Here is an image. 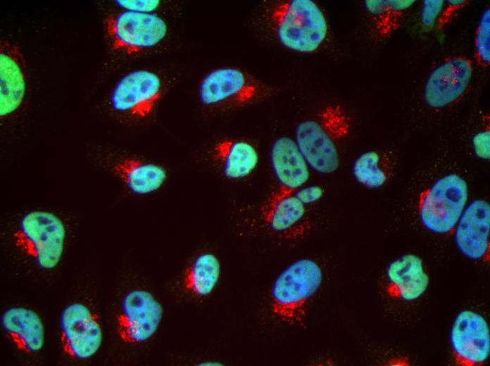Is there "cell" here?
<instances>
[{"instance_id": "6da1fadb", "label": "cell", "mask_w": 490, "mask_h": 366, "mask_svg": "<svg viewBox=\"0 0 490 366\" xmlns=\"http://www.w3.org/2000/svg\"><path fill=\"white\" fill-rule=\"evenodd\" d=\"M351 130L346 111L339 104L329 103L297 125L294 141L309 167L319 173L331 174L339 166V145Z\"/></svg>"}, {"instance_id": "7a4b0ae2", "label": "cell", "mask_w": 490, "mask_h": 366, "mask_svg": "<svg viewBox=\"0 0 490 366\" xmlns=\"http://www.w3.org/2000/svg\"><path fill=\"white\" fill-rule=\"evenodd\" d=\"M268 20L279 42L298 53L317 51L328 37L327 18L312 0L277 1L270 8Z\"/></svg>"}, {"instance_id": "3957f363", "label": "cell", "mask_w": 490, "mask_h": 366, "mask_svg": "<svg viewBox=\"0 0 490 366\" xmlns=\"http://www.w3.org/2000/svg\"><path fill=\"white\" fill-rule=\"evenodd\" d=\"M322 282V271L314 260L304 258L293 263L273 283L272 313L287 324L303 325L309 303Z\"/></svg>"}, {"instance_id": "277c9868", "label": "cell", "mask_w": 490, "mask_h": 366, "mask_svg": "<svg viewBox=\"0 0 490 366\" xmlns=\"http://www.w3.org/2000/svg\"><path fill=\"white\" fill-rule=\"evenodd\" d=\"M466 180L456 172L444 174L420 191L417 214L422 226L438 234L452 232L466 207Z\"/></svg>"}, {"instance_id": "5b68a950", "label": "cell", "mask_w": 490, "mask_h": 366, "mask_svg": "<svg viewBox=\"0 0 490 366\" xmlns=\"http://www.w3.org/2000/svg\"><path fill=\"white\" fill-rule=\"evenodd\" d=\"M15 245L41 269H54L61 260L65 239L62 220L52 213L25 214L13 233Z\"/></svg>"}, {"instance_id": "8992f818", "label": "cell", "mask_w": 490, "mask_h": 366, "mask_svg": "<svg viewBox=\"0 0 490 366\" xmlns=\"http://www.w3.org/2000/svg\"><path fill=\"white\" fill-rule=\"evenodd\" d=\"M475 70L473 60L464 55L444 58L429 73L422 99L429 108L440 111L453 107L469 94Z\"/></svg>"}, {"instance_id": "52a82bcc", "label": "cell", "mask_w": 490, "mask_h": 366, "mask_svg": "<svg viewBox=\"0 0 490 366\" xmlns=\"http://www.w3.org/2000/svg\"><path fill=\"white\" fill-rule=\"evenodd\" d=\"M105 27L113 49L126 54L159 44L168 30L166 22L158 15L130 11L108 15Z\"/></svg>"}, {"instance_id": "ba28073f", "label": "cell", "mask_w": 490, "mask_h": 366, "mask_svg": "<svg viewBox=\"0 0 490 366\" xmlns=\"http://www.w3.org/2000/svg\"><path fill=\"white\" fill-rule=\"evenodd\" d=\"M270 89L246 72L223 67L208 72L199 85V98L206 106H239L268 94Z\"/></svg>"}, {"instance_id": "9c48e42d", "label": "cell", "mask_w": 490, "mask_h": 366, "mask_svg": "<svg viewBox=\"0 0 490 366\" xmlns=\"http://www.w3.org/2000/svg\"><path fill=\"white\" fill-rule=\"evenodd\" d=\"M163 315V306L151 293L131 290L123 296L116 317L118 336L127 344L143 343L157 332Z\"/></svg>"}, {"instance_id": "30bf717a", "label": "cell", "mask_w": 490, "mask_h": 366, "mask_svg": "<svg viewBox=\"0 0 490 366\" xmlns=\"http://www.w3.org/2000/svg\"><path fill=\"white\" fill-rule=\"evenodd\" d=\"M61 343L64 353L86 360L99 351L103 340L97 316L85 304L76 302L64 308L60 316Z\"/></svg>"}, {"instance_id": "8fae6325", "label": "cell", "mask_w": 490, "mask_h": 366, "mask_svg": "<svg viewBox=\"0 0 490 366\" xmlns=\"http://www.w3.org/2000/svg\"><path fill=\"white\" fill-rule=\"evenodd\" d=\"M163 82L155 72L136 70L124 75L114 87L111 104L117 112L135 118L150 115L161 99Z\"/></svg>"}, {"instance_id": "7c38bea8", "label": "cell", "mask_w": 490, "mask_h": 366, "mask_svg": "<svg viewBox=\"0 0 490 366\" xmlns=\"http://www.w3.org/2000/svg\"><path fill=\"white\" fill-rule=\"evenodd\" d=\"M450 341L457 365H482L490 354V332L486 320L472 310L460 312L453 322Z\"/></svg>"}, {"instance_id": "4fadbf2b", "label": "cell", "mask_w": 490, "mask_h": 366, "mask_svg": "<svg viewBox=\"0 0 490 366\" xmlns=\"http://www.w3.org/2000/svg\"><path fill=\"white\" fill-rule=\"evenodd\" d=\"M459 251L474 260H489L490 205L476 199L466 206L454 229Z\"/></svg>"}, {"instance_id": "5bb4252c", "label": "cell", "mask_w": 490, "mask_h": 366, "mask_svg": "<svg viewBox=\"0 0 490 366\" xmlns=\"http://www.w3.org/2000/svg\"><path fill=\"white\" fill-rule=\"evenodd\" d=\"M24 58L19 47L6 40L0 48V115L5 118L22 105L26 92Z\"/></svg>"}, {"instance_id": "9a60e30c", "label": "cell", "mask_w": 490, "mask_h": 366, "mask_svg": "<svg viewBox=\"0 0 490 366\" xmlns=\"http://www.w3.org/2000/svg\"><path fill=\"white\" fill-rule=\"evenodd\" d=\"M387 294L403 301L419 298L427 289L429 277L421 258L406 254L392 261L387 270Z\"/></svg>"}, {"instance_id": "2e32d148", "label": "cell", "mask_w": 490, "mask_h": 366, "mask_svg": "<svg viewBox=\"0 0 490 366\" xmlns=\"http://www.w3.org/2000/svg\"><path fill=\"white\" fill-rule=\"evenodd\" d=\"M270 162L278 187L295 191L309 179V165L294 139L283 136L270 150Z\"/></svg>"}, {"instance_id": "e0dca14e", "label": "cell", "mask_w": 490, "mask_h": 366, "mask_svg": "<svg viewBox=\"0 0 490 366\" xmlns=\"http://www.w3.org/2000/svg\"><path fill=\"white\" fill-rule=\"evenodd\" d=\"M1 324L10 341L27 354L39 351L44 343V329L39 315L24 307L6 309L1 315Z\"/></svg>"}, {"instance_id": "ac0fdd59", "label": "cell", "mask_w": 490, "mask_h": 366, "mask_svg": "<svg viewBox=\"0 0 490 366\" xmlns=\"http://www.w3.org/2000/svg\"><path fill=\"white\" fill-rule=\"evenodd\" d=\"M414 0H366L363 5L369 19L372 37L384 41L403 25Z\"/></svg>"}, {"instance_id": "d6986e66", "label": "cell", "mask_w": 490, "mask_h": 366, "mask_svg": "<svg viewBox=\"0 0 490 366\" xmlns=\"http://www.w3.org/2000/svg\"><path fill=\"white\" fill-rule=\"evenodd\" d=\"M306 206L294 191L277 187L268 197L261 208V216L266 225L276 232L292 229L301 221Z\"/></svg>"}, {"instance_id": "ffe728a7", "label": "cell", "mask_w": 490, "mask_h": 366, "mask_svg": "<svg viewBox=\"0 0 490 366\" xmlns=\"http://www.w3.org/2000/svg\"><path fill=\"white\" fill-rule=\"evenodd\" d=\"M213 155L225 177L232 179H240L251 175L259 160L256 149L244 140H222L215 145Z\"/></svg>"}, {"instance_id": "44dd1931", "label": "cell", "mask_w": 490, "mask_h": 366, "mask_svg": "<svg viewBox=\"0 0 490 366\" xmlns=\"http://www.w3.org/2000/svg\"><path fill=\"white\" fill-rule=\"evenodd\" d=\"M113 170L127 188L137 194H146L158 190L167 177L163 167L135 158L119 161Z\"/></svg>"}, {"instance_id": "7402d4cb", "label": "cell", "mask_w": 490, "mask_h": 366, "mask_svg": "<svg viewBox=\"0 0 490 366\" xmlns=\"http://www.w3.org/2000/svg\"><path fill=\"white\" fill-rule=\"evenodd\" d=\"M395 159L389 151L370 150L360 154L353 162L355 179L367 189L383 187L391 177Z\"/></svg>"}, {"instance_id": "603a6c76", "label": "cell", "mask_w": 490, "mask_h": 366, "mask_svg": "<svg viewBox=\"0 0 490 366\" xmlns=\"http://www.w3.org/2000/svg\"><path fill=\"white\" fill-rule=\"evenodd\" d=\"M220 275V263L213 253L198 255L187 268L183 279L184 289L189 294L204 297L216 286Z\"/></svg>"}, {"instance_id": "cb8c5ba5", "label": "cell", "mask_w": 490, "mask_h": 366, "mask_svg": "<svg viewBox=\"0 0 490 366\" xmlns=\"http://www.w3.org/2000/svg\"><path fill=\"white\" fill-rule=\"evenodd\" d=\"M473 62L480 68L490 65V8L482 11L474 37Z\"/></svg>"}, {"instance_id": "d4e9b609", "label": "cell", "mask_w": 490, "mask_h": 366, "mask_svg": "<svg viewBox=\"0 0 490 366\" xmlns=\"http://www.w3.org/2000/svg\"><path fill=\"white\" fill-rule=\"evenodd\" d=\"M445 1L424 0L420 11V24L425 32L434 30Z\"/></svg>"}, {"instance_id": "484cf974", "label": "cell", "mask_w": 490, "mask_h": 366, "mask_svg": "<svg viewBox=\"0 0 490 366\" xmlns=\"http://www.w3.org/2000/svg\"><path fill=\"white\" fill-rule=\"evenodd\" d=\"M470 4L471 1L469 0L445 1L434 31L441 32L446 29Z\"/></svg>"}, {"instance_id": "4316f807", "label": "cell", "mask_w": 490, "mask_h": 366, "mask_svg": "<svg viewBox=\"0 0 490 366\" xmlns=\"http://www.w3.org/2000/svg\"><path fill=\"white\" fill-rule=\"evenodd\" d=\"M472 146L476 156L489 160L490 158V128L489 116H485L482 127L474 134Z\"/></svg>"}, {"instance_id": "83f0119b", "label": "cell", "mask_w": 490, "mask_h": 366, "mask_svg": "<svg viewBox=\"0 0 490 366\" xmlns=\"http://www.w3.org/2000/svg\"><path fill=\"white\" fill-rule=\"evenodd\" d=\"M120 7L125 9L139 13H151L152 11L156 10L161 5L160 1H125L120 0L115 1Z\"/></svg>"}, {"instance_id": "f1b7e54d", "label": "cell", "mask_w": 490, "mask_h": 366, "mask_svg": "<svg viewBox=\"0 0 490 366\" xmlns=\"http://www.w3.org/2000/svg\"><path fill=\"white\" fill-rule=\"evenodd\" d=\"M295 196L306 206L315 203L322 198L323 189L320 186L301 187L294 191Z\"/></svg>"}, {"instance_id": "f546056e", "label": "cell", "mask_w": 490, "mask_h": 366, "mask_svg": "<svg viewBox=\"0 0 490 366\" xmlns=\"http://www.w3.org/2000/svg\"><path fill=\"white\" fill-rule=\"evenodd\" d=\"M199 365H206V366H208V365H211V366H212V365H222V364H220V362H210V361L202 362H201V364H199Z\"/></svg>"}]
</instances>
